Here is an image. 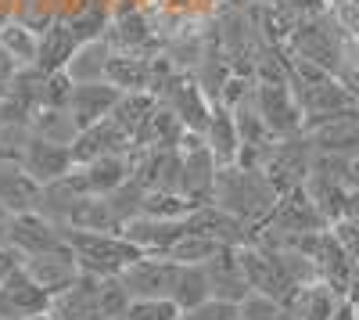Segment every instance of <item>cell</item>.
Segmentation results:
<instances>
[{
    "label": "cell",
    "mask_w": 359,
    "mask_h": 320,
    "mask_svg": "<svg viewBox=\"0 0 359 320\" xmlns=\"http://www.w3.org/2000/svg\"><path fill=\"white\" fill-rule=\"evenodd\" d=\"M25 274L33 277L43 292L54 299L57 292H65L69 284H76V277L83 274L72 248H50V252H36V255H25Z\"/></svg>",
    "instance_id": "obj_15"
},
{
    "label": "cell",
    "mask_w": 359,
    "mask_h": 320,
    "mask_svg": "<svg viewBox=\"0 0 359 320\" xmlns=\"http://www.w3.org/2000/svg\"><path fill=\"white\" fill-rule=\"evenodd\" d=\"M22 267H25V252H22V248H15L11 241L0 238V281L11 277V274H15V270H22Z\"/></svg>",
    "instance_id": "obj_39"
},
{
    "label": "cell",
    "mask_w": 359,
    "mask_h": 320,
    "mask_svg": "<svg viewBox=\"0 0 359 320\" xmlns=\"http://www.w3.org/2000/svg\"><path fill=\"white\" fill-rule=\"evenodd\" d=\"M18 162H22V169H25L40 187L69 177L72 166H76L69 144H54V140H43V137H36V133L25 137L22 152H18Z\"/></svg>",
    "instance_id": "obj_9"
},
{
    "label": "cell",
    "mask_w": 359,
    "mask_h": 320,
    "mask_svg": "<svg viewBox=\"0 0 359 320\" xmlns=\"http://www.w3.org/2000/svg\"><path fill=\"white\" fill-rule=\"evenodd\" d=\"M252 4H273V0H252Z\"/></svg>",
    "instance_id": "obj_49"
},
{
    "label": "cell",
    "mask_w": 359,
    "mask_h": 320,
    "mask_svg": "<svg viewBox=\"0 0 359 320\" xmlns=\"http://www.w3.org/2000/svg\"><path fill=\"white\" fill-rule=\"evenodd\" d=\"M180 309L172 299H130V306L115 320H176Z\"/></svg>",
    "instance_id": "obj_35"
},
{
    "label": "cell",
    "mask_w": 359,
    "mask_h": 320,
    "mask_svg": "<svg viewBox=\"0 0 359 320\" xmlns=\"http://www.w3.org/2000/svg\"><path fill=\"white\" fill-rule=\"evenodd\" d=\"M302 191L309 194V201L316 206V213L327 220V227H334L338 220H345V201H348V187L327 173H316L309 169V177L302 184Z\"/></svg>",
    "instance_id": "obj_24"
},
{
    "label": "cell",
    "mask_w": 359,
    "mask_h": 320,
    "mask_svg": "<svg viewBox=\"0 0 359 320\" xmlns=\"http://www.w3.org/2000/svg\"><path fill=\"white\" fill-rule=\"evenodd\" d=\"M18 69H22V65L15 62V58H11V54H8L4 47H0V86H4V83H11Z\"/></svg>",
    "instance_id": "obj_41"
},
{
    "label": "cell",
    "mask_w": 359,
    "mask_h": 320,
    "mask_svg": "<svg viewBox=\"0 0 359 320\" xmlns=\"http://www.w3.org/2000/svg\"><path fill=\"white\" fill-rule=\"evenodd\" d=\"M50 309V295L22 270L0 281V320H29Z\"/></svg>",
    "instance_id": "obj_14"
},
{
    "label": "cell",
    "mask_w": 359,
    "mask_h": 320,
    "mask_svg": "<svg viewBox=\"0 0 359 320\" xmlns=\"http://www.w3.org/2000/svg\"><path fill=\"white\" fill-rule=\"evenodd\" d=\"M277 8H284L287 15H294L298 22H306V18H316L323 11H331V0H273Z\"/></svg>",
    "instance_id": "obj_37"
},
{
    "label": "cell",
    "mask_w": 359,
    "mask_h": 320,
    "mask_svg": "<svg viewBox=\"0 0 359 320\" xmlns=\"http://www.w3.org/2000/svg\"><path fill=\"white\" fill-rule=\"evenodd\" d=\"M8 216H11V213H8L4 206H0V227H4V223H8Z\"/></svg>",
    "instance_id": "obj_46"
},
{
    "label": "cell",
    "mask_w": 359,
    "mask_h": 320,
    "mask_svg": "<svg viewBox=\"0 0 359 320\" xmlns=\"http://www.w3.org/2000/svg\"><path fill=\"white\" fill-rule=\"evenodd\" d=\"M205 277H208V292H212V299L245 302L252 295L248 277L241 270V259H237V248L233 245H223L212 259H208V263H205Z\"/></svg>",
    "instance_id": "obj_16"
},
{
    "label": "cell",
    "mask_w": 359,
    "mask_h": 320,
    "mask_svg": "<svg viewBox=\"0 0 359 320\" xmlns=\"http://www.w3.org/2000/svg\"><path fill=\"white\" fill-rule=\"evenodd\" d=\"M212 201L223 213H230L233 220H241L248 227H259L269 213H273L280 194H277L273 184H269V177L262 169H245V166L233 162V166H219Z\"/></svg>",
    "instance_id": "obj_1"
},
{
    "label": "cell",
    "mask_w": 359,
    "mask_h": 320,
    "mask_svg": "<svg viewBox=\"0 0 359 320\" xmlns=\"http://www.w3.org/2000/svg\"><path fill=\"white\" fill-rule=\"evenodd\" d=\"M341 302H345V299L334 292L331 284L313 281V284H302V288H298V292L291 295L287 309H291L294 320H331V316L338 313Z\"/></svg>",
    "instance_id": "obj_25"
},
{
    "label": "cell",
    "mask_w": 359,
    "mask_h": 320,
    "mask_svg": "<svg viewBox=\"0 0 359 320\" xmlns=\"http://www.w3.org/2000/svg\"><path fill=\"white\" fill-rule=\"evenodd\" d=\"M219 248H223L219 241L205 238V234H191V230H187V234L180 238L165 255L172 259V263H180V267H205V263H208V259H212Z\"/></svg>",
    "instance_id": "obj_32"
},
{
    "label": "cell",
    "mask_w": 359,
    "mask_h": 320,
    "mask_svg": "<svg viewBox=\"0 0 359 320\" xmlns=\"http://www.w3.org/2000/svg\"><path fill=\"white\" fill-rule=\"evenodd\" d=\"M180 155H184V173H180V194H184L191 206H208L216 194V173L219 162L212 159V152L205 148V137L201 133H184L180 140Z\"/></svg>",
    "instance_id": "obj_6"
},
{
    "label": "cell",
    "mask_w": 359,
    "mask_h": 320,
    "mask_svg": "<svg viewBox=\"0 0 359 320\" xmlns=\"http://www.w3.org/2000/svg\"><path fill=\"white\" fill-rule=\"evenodd\" d=\"M0 238L11 241L15 248H22L25 255H36V252H50V248H65V230L54 227L47 216L40 213H11L8 223L0 227Z\"/></svg>",
    "instance_id": "obj_10"
},
{
    "label": "cell",
    "mask_w": 359,
    "mask_h": 320,
    "mask_svg": "<svg viewBox=\"0 0 359 320\" xmlns=\"http://www.w3.org/2000/svg\"><path fill=\"white\" fill-rule=\"evenodd\" d=\"M294 248H302V252L313 259V263H316V274H320L323 284H331L341 299H352L355 284H359V270H355L352 255L345 252V245L338 241V234H334L331 227H327V230H316V234L298 238Z\"/></svg>",
    "instance_id": "obj_4"
},
{
    "label": "cell",
    "mask_w": 359,
    "mask_h": 320,
    "mask_svg": "<svg viewBox=\"0 0 359 320\" xmlns=\"http://www.w3.org/2000/svg\"><path fill=\"white\" fill-rule=\"evenodd\" d=\"M352 295H359V284H355V292H352Z\"/></svg>",
    "instance_id": "obj_50"
},
{
    "label": "cell",
    "mask_w": 359,
    "mask_h": 320,
    "mask_svg": "<svg viewBox=\"0 0 359 320\" xmlns=\"http://www.w3.org/2000/svg\"><path fill=\"white\" fill-rule=\"evenodd\" d=\"M151 62H155V58L111 51V54H108L104 79H108L111 86H118L123 94H137V91H147V94H151Z\"/></svg>",
    "instance_id": "obj_22"
},
{
    "label": "cell",
    "mask_w": 359,
    "mask_h": 320,
    "mask_svg": "<svg viewBox=\"0 0 359 320\" xmlns=\"http://www.w3.org/2000/svg\"><path fill=\"white\" fill-rule=\"evenodd\" d=\"M0 206L8 213H36L40 206V184L11 155H0Z\"/></svg>",
    "instance_id": "obj_18"
},
{
    "label": "cell",
    "mask_w": 359,
    "mask_h": 320,
    "mask_svg": "<svg viewBox=\"0 0 359 320\" xmlns=\"http://www.w3.org/2000/svg\"><path fill=\"white\" fill-rule=\"evenodd\" d=\"M223 8H252V0H219Z\"/></svg>",
    "instance_id": "obj_44"
},
{
    "label": "cell",
    "mask_w": 359,
    "mask_h": 320,
    "mask_svg": "<svg viewBox=\"0 0 359 320\" xmlns=\"http://www.w3.org/2000/svg\"><path fill=\"white\" fill-rule=\"evenodd\" d=\"M118 98H123V91L111 86L108 79H101V83H72V94H69V105L65 108L72 112L76 126L86 130V126L108 119L111 108L118 105Z\"/></svg>",
    "instance_id": "obj_17"
},
{
    "label": "cell",
    "mask_w": 359,
    "mask_h": 320,
    "mask_svg": "<svg viewBox=\"0 0 359 320\" xmlns=\"http://www.w3.org/2000/svg\"><path fill=\"white\" fill-rule=\"evenodd\" d=\"M54 320H108L101 306V277L97 274H79L76 284L57 292L47 309Z\"/></svg>",
    "instance_id": "obj_13"
},
{
    "label": "cell",
    "mask_w": 359,
    "mask_h": 320,
    "mask_svg": "<svg viewBox=\"0 0 359 320\" xmlns=\"http://www.w3.org/2000/svg\"><path fill=\"white\" fill-rule=\"evenodd\" d=\"M29 320H54L50 313H40V316H29Z\"/></svg>",
    "instance_id": "obj_47"
},
{
    "label": "cell",
    "mask_w": 359,
    "mask_h": 320,
    "mask_svg": "<svg viewBox=\"0 0 359 320\" xmlns=\"http://www.w3.org/2000/svg\"><path fill=\"white\" fill-rule=\"evenodd\" d=\"M184 123L158 101V108L151 112V119L140 126V133L133 137V148H151V152H176L184 140Z\"/></svg>",
    "instance_id": "obj_26"
},
{
    "label": "cell",
    "mask_w": 359,
    "mask_h": 320,
    "mask_svg": "<svg viewBox=\"0 0 359 320\" xmlns=\"http://www.w3.org/2000/svg\"><path fill=\"white\" fill-rule=\"evenodd\" d=\"M123 234L144 252V255H165L180 238L187 234L184 220H155V216H133Z\"/></svg>",
    "instance_id": "obj_19"
},
{
    "label": "cell",
    "mask_w": 359,
    "mask_h": 320,
    "mask_svg": "<svg viewBox=\"0 0 359 320\" xmlns=\"http://www.w3.org/2000/svg\"><path fill=\"white\" fill-rule=\"evenodd\" d=\"M237 320H294V316L284 302L252 292L245 302H237Z\"/></svg>",
    "instance_id": "obj_34"
},
{
    "label": "cell",
    "mask_w": 359,
    "mask_h": 320,
    "mask_svg": "<svg viewBox=\"0 0 359 320\" xmlns=\"http://www.w3.org/2000/svg\"><path fill=\"white\" fill-rule=\"evenodd\" d=\"M169 299L176 302V309H180V313L201 306L205 299H212V292H208L205 267H180V270H176V281H172Z\"/></svg>",
    "instance_id": "obj_31"
},
{
    "label": "cell",
    "mask_w": 359,
    "mask_h": 320,
    "mask_svg": "<svg viewBox=\"0 0 359 320\" xmlns=\"http://www.w3.org/2000/svg\"><path fill=\"white\" fill-rule=\"evenodd\" d=\"M158 108V98L155 94H147V91H137V94H123L118 98V105L111 108V115L108 119L123 130V133H130V137H137L140 133V126L151 119V112Z\"/></svg>",
    "instance_id": "obj_30"
},
{
    "label": "cell",
    "mask_w": 359,
    "mask_h": 320,
    "mask_svg": "<svg viewBox=\"0 0 359 320\" xmlns=\"http://www.w3.org/2000/svg\"><path fill=\"white\" fill-rule=\"evenodd\" d=\"M205 148L212 152V159L219 166H233L237 152H241V137H237V123H233V112L223 105H212V115H208V126H205Z\"/></svg>",
    "instance_id": "obj_23"
},
{
    "label": "cell",
    "mask_w": 359,
    "mask_h": 320,
    "mask_svg": "<svg viewBox=\"0 0 359 320\" xmlns=\"http://www.w3.org/2000/svg\"><path fill=\"white\" fill-rule=\"evenodd\" d=\"M255 108L273 137H294L306 126V112L287 83H255Z\"/></svg>",
    "instance_id": "obj_8"
},
{
    "label": "cell",
    "mask_w": 359,
    "mask_h": 320,
    "mask_svg": "<svg viewBox=\"0 0 359 320\" xmlns=\"http://www.w3.org/2000/svg\"><path fill=\"white\" fill-rule=\"evenodd\" d=\"M176 320H237V302H223V299H205L194 309H184Z\"/></svg>",
    "instance_id": "obj_36"
},
{
    "label": "cell",
    "mask_w": 359,
    "mask_h": 320,
    "mask_svg": "<svg viewBox=\"0 0 359 320\" xmlns=\"http://www.w3.org/2000/svg\"><path fill=\"white\" fill-rule=\"evenodd\" d=\"M331 230L338 234V241L345 245V252L352 255V263H355V270H359V223H352V220H338Z\"/></svg>",
    "instance_id": "obj_38"
},
{
    "label": "cell",
    "mask_w": 359,
    "mask_h": 320,
    "mask_svg": "<svg viewBox=\"0 0 359 320\" xmlns=\"http://www.w3.org/2000/svg\"><path fill=\"white\" fill-rule=\"evenodd\" d=\"M345 40L348 33L338 25L334 11H323L316 18H306V22H298V29L291 33L287 40V51L298 54V58H306V62L327 69V72H338L341 65V51H345Z\"/></svg>",
    "instance_id": "obj_3"
},
{
    "label": "cell",
    "mask_w": 359,
    "mask_h": 320,
    "mask_svg": "<svg viewBox=\"0 0 359 320\" xmlns=\"http://www.w3.org/2000/svg\"><path fill=\"white\" fill-rule=\"evenodd\" d=\"M345 220L359 223V191H348V201H345Z\"/></svg>",
    "instance_id": "obj_42"
},
{
    "label": "cell",
    "mask_w": 359,
    "mask_h": 320,
    "mask_svg": "<svg viewBox=\"0 0 359 320\" xmlns=\"http://www.w3.org/2000/svg\"><path fill=\"white\" fill-rule=\"evenodd\" d=\"M176 270H180V263H172L169 255H140L118 277H123L126 292L133 299H169Z\"/></svg>",
    "instance_id": "obj_11"
},
{
    "label": "cell",
    "mask_w": 359,
    "mask_h": 320,
    "mask_svg": "<svg viewBox=\"0 0 359 320\" xmlns=\"http://www.w3.org/2000/svg\"><path fill=\"white\" fill-rule=\"evenodd\" d=\"M65 180L72 184V191L79 198L83 194H108L130 180V159L126 155H101V159L79 162V166H72V173Z\"/></svg>",
    "instance_id": "obj_12"
},
{
    "label": "cell",
    "mask_w": 359,
    "mask_h": 320,
    "mask_svg": "<svg viewBox=\"0 0 359 320\" xmlns=\"http://www.w3.org/2000/svg\"><path fill=\"white\" fill-rule=\"evenodd\" d=\"M345 184H348V191H359V155H352V162H348V177H345Z\"/></svg>",
    "instance_id": "obj_43"
},
{
    "label": "cell",
    "mask_w": 359,
    "mask_h": 320,
    "mask_svg": "<svg viewBox=\"0 0 359 320\" xmlns=\"http://www.w3.org/2000/svg\"><path fill=\"white\" fill-rule=\"evenodd\" d=\"M29 133H36L43 140H54V144H76L79 137V126L72 119L69 108H36L33 119H29Z\"/></svg>",
    "instance_id": "obj_29"
},
{
    "label": "cell",
    "mask_w": 359,
    "mask_h": 320,
    "mask_svg": "<svg viewBox=\"0 0 359 320\" xmlns=\"http://www.w3.org/2000/svg\"><path fill=\"white\" fill-rule=\"evenodd\" d=\"M309 169H313V144H309L306 133L277 137L269 155H266V166H262V173L269 177V184L277 187V194H287L294 187H302Z\"/></svg>",
    "instance_id": "obj_5"
},
{
    "label": "cell",
    "mask_w": 359,
    "mask_h": 320,
    "mask_svg": "<svg viewBox=\"0 0 359 320\" xmlns=\"http://www.w3.org/2000/svg\"><path fill=\"white\" fill-rule=\"evenodd\" d=\"M338 4H348V0H331V8H338Z\"/></svg>",
    "instance_id": "obj_48"
},
{
    "label": "cell",
    "mask_w": 359,
    "mask_h": 320,
    "mask_svg": "<svg viewBox=\"0 0 359 320\" xmlns=\"http://www.w3.org/2000/svg\"><path fill=\"white\" fill-rule=\"evenodd\" d=\"M130 148H133V137L123 133L111 119H101V123H94V126L79 130V137H76V144H72V159H76V166H79V162L101 159V155H130Z\"/></svg>",
    "instance_id": "obj_20"
},
{
    "label": "cell",
    "mask_w": 359,
    "mask_h": 320,
    "mask_svg": "<svg viewBox=\"0 0 359 320\" xmlns=\"http://www.w3.org/2000/svg\"><path fill=\"white\" fill-rule=\"evenodd\" d=\"M158 101L176 115L180 123H184V130H191V133H205L208 115H212V101L205 98V91L198 86V79H194L191 72H172L169 83L162 86Z\"/></svg>",
    "instance_id": "obj_7"
},
{
    "label": "cell",
    "mask_w": 359,
    "mask_h": 320,
    "mask_svg": "<svg viewBox=\"0 0 359 320\" xmlns=\"http://www.w3.org/2000/svg\"><path fill=\"white\" fill-rule=\"evenodd\" d=\"M65 241H69V248L76 255L79 270L83 274H97V277L123 274L133 259L144 255L126 234H97V230H72V227H65Z\"/></svg>",
    "instance_id": "obj_2"
},
{
    "label": "cell",
    "mask_w": 359,
    "mask_h": 320,
    "mask_svg": "<svg viewBox=\"0 0 359 320\" xmlns=\"http://www.w3.org/2000/svg\"><path fill=\"white\" fill-rule=\"evenodd\" d=\"M194 206L180 194V191H144L140 201V216H155V220H184Z\"/></svg>",
    "instance_id": "obj_33"
},
{
    "label": "cell",
    "mask_w": 359,
    "mask_h": 320,
    "mask_svg": "<svg viewBox=\"0 0 359 320\" xmlns=\"http://www.w3.org/2000/svg\"><path fill=\"white\" fill-rule=\"evenodd\" d=\"M0 47H4L15 62L25 65H36V54H40V29H33L25 18H8L0 25Z\"/></svg>",
    "instance_id": "obj_27"
},
{
    "label": "cell",
    "mask_w": 359,
    "mask_h": 320,
    "mask_svg": "<svg viewBox=\"0 0 359 320\" xmlns=\"http://www.w3.org/2000/svg\"><path fill=\"white\" fill-rule=\"evenodd\" d=\"M108 54H111V47L104 40L79 44L76 54L69 58V65H65V76L72 83H101L104 79V69H108Z\"/></svg>",
    "instance_id": "obj_28"
},
{
    "label": "cell",
    "mask_w": 359,
    "mask_h": 320,
    "mask_svg": "<svg viewBox=\"0 0 359 320\" xmlns=\"http://www.w3.org/2000/svg\"><path fill=\"white\" fill-rule=\"evenodd\" d=\"M79 40L72 33V25L65 18H50L40 29V54H36V69L43 72H65L69 58L76 54Z\"/></svg>",
    "instance_id": "obj_21"
},
{
    "label": "cell",
    "mask_w": 359,
    "mask_h": 320,
    "mask_svg": "<svg viewBox=\"0 0 359 320\" xmlns=\"http://www.w3.org/2000/svg\"><path fill=\"white\" fill-rule=\"evenodd\" d=\"M348 302H352V316H355V320H359V295H352V299H348Z\"/></svg>",
    "instance_id": "obj_45"
},
{
    "label": "cell",
    "mask_w": 359,
    "mask_h": 320,
    "mask_svg": "<svg viewBox=\"0 0 359 320\" xmlns=\"http://www.w3.org/2000/svg\"><path fill=\"white\" fill-rule=\"evenodd\" d=\"M331 11H334V18H338V25L345 29V33L352 40H359V0H348V4H338Z\"/></svg>",
    "instance_id": "obj_40"
}]
</instances>
